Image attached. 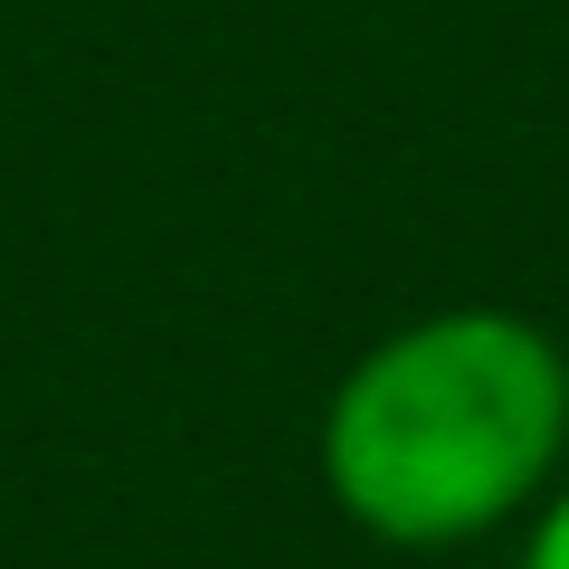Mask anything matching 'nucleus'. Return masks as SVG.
I'll use <instances>...</instances> for the list:
<instances>
[{
    "label": "nucleus",
    "instance_id": "obj_1",
    "mask_svg": "<svg viewBox=\"0 0 569 569\" xmlns=\"http://www.w3.org/2000/svg\"><path fill=\"white\" fill-rule=\"evenodd\" d=\"M569 447V351L503 305L399 323L323 408V493L389 550L503 531Z\"/></svg>",
    "mask_w": 569,
    "mask_h": 569
},
{
    "label": "nucleus",
    "instance_id": "obj_2",
    "mask_svg": "<svg viewBox=\"0 0 569 569\" xmlns=\"http://www.w3.org/2000/svg\"><path fill=\"white\" fill-rule=\"evenodd\" d=\"M522 569H569V485L541 503V522H531V550H522Z\"/></svg>",
    "mask_w": 569,
    "mask_h": 569
}]
</instances>
